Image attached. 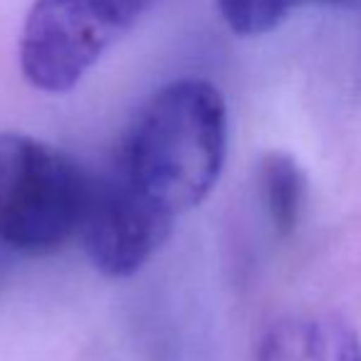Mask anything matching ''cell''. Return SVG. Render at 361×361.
<instances>
[{
    "instance_id": "cell-1",
    "label": "cell",
    "mask_w": 361,
    "mask_h": 361,
    "mask_svg": "<svg viewBox=\"0 0 361 361\" xmlns=\"http://www.w3.org/2000/svg\"><path fill=\"white\" fill-rule=\"evenodd\" d=\"M228 156V106L206 80H176L136 109L114 169L169 216L208 198Z\"/></svg>"
},
{
    "instance_id": "cell-2",
    "label": "cell",
    "mask_w": 361,
    "mask_h": 361,
    "mask_svg": "<svg viewBox=\"0 0 361 361\" xmlns=\"http://www.w3.org/2000/svg\"><path fill=\"white\" fill-rule=\"evenodd\" d=\"M92 176L45 141L0 134V245L23 255L60 250L80 233Z\"/></svg>"
},
{
    "instance_id": "cell-3",
    "label": "cell",
    "mask_w": 361,
    "mask_h": 361,
    "mask_svg": "<svg viewBox=\"0 0 361 361\" xmlns=\"http://www.w3.org/2000/svg\"><path fill=\"white\" fill-rule=\"evenodd\" d=\"M156 0H35L20 35V70L35 90L70 92Z\"/></svg>"
},
{
    "instance_id": "cell-4",
    "label": "cell",
    "mask_w": 361,
    "mask_h": 361,
    "mask_svg": "<svg viewBox=\"0 0 361 361\" xmlns=\"http://www.w3.org/2000/svg\"><path fill=\"white\" fill-rule=\"evenodd\" d=\"M171 226L173 216L111 169L109 173L92 176L77 235L94 270L124 280L154 257L169 238Z\"/></svg>"
},
{
    "instance_id": "cell-5",
    "label": "cell",
    "mask_w": 361,
    "mask_h": 361,
    "mask_svg": "<svg viewBox=\"0 0 361 361\" xmlns=\"http://www.w3.org/2000/svg\"><path fill=\"white\" fill-rule=\"evenodd\" d=\"M255 183L272 231L280 238L292 235L300 226L307 201V178L302 166L285 151H270L257 164Z\"/></svg>"
},
{
    "instance_id": "cell-6",
    "label": "cell",
    "mask_w": 361,
    "mask_h": 361,
    "mask_svg": "<svg viewBox=\"0 0 361 361\" xmlns=\"http://www.w3.org/2000/svg\"><path fill=\"white\" fill-rule=\"evenodd\" d=\"M255 361H326L322 329L305 317H282L262 334Z\"/></svg>"
},
{
    "instance_id": "cell-7",
    "label": "cell",
    "mask_w": 361,
    "mask_h": 361,
    "mask_svg": "<svg viewBox=\"0 0 361 361\" xmlns=\"http://www.w3.org/2000/svg\"><path fill=\"white\" fill-rule=\"evenodd\" d=\"M314 0H216L218 13L235 35L257 37L272 32L295 8Z\"/></svg>"
},
{
    "instance_id": "cell-8",
    "label": "cell",
    "mask_w": 361,
    "mask_h": 361,
    "mask_svg": "<svg viewBox=\"0 0 361 361\" xmlns=\"http://www.w3.org/2000/svg\"><path fill=\"white\" fill-rule=\"evenodd\" d=\"M334 361H361V339L356 331L341 329L336 336Z\"/></svg>"
}]
</instances>
